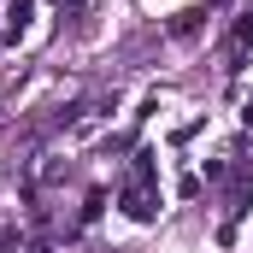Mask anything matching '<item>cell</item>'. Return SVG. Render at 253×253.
I'll list each match as a JSON object with an SVG mask.
<instances>
[{
  "label": "cell",
  "mask_w": 253,
  "mask_h": 253,
  "mask_svg": "<svg viewBox=\"0 0 253 253\" xmlns=\"http://www.w3.org/2000/svg\"><path fill=\"white\" fill-rule=\"evenodd\" d=\"M118 200H124V212L135 218V224H147V218H153V200H147V189H135V183H124V194H118Z\"/></svg>",
  "instance_id": "cell-1"
},
{
  "label": "cell",
  "mask_w": 253,
  "mask_h": 253,
  "mask_svg": "<svg viewBox=\"0 0 253 253\" xmlns=\"http://www.w3.org/2000/svg\"><path fill=\"white\" fill-rule=\"evenodd\" d=\"M30 12H36V0H12V12H6V18H12V24H6V36H12V42L30 30Z\"/></svg>",
  "instance_id": "cell-2"
},
{
  "label": "cell",
  "mask_w": 253,
  "mask_h": 253,
  "mask_svg": "<svg viewBox=\"0 0 253 253\" xmlns=\"http://www.w3.org/2000/svg\"><path fill=\"white\" fill-rule=\"evenodd\" d=\"M194 30H200V12H183V18L171 24V36H194Z\"/></svg>",
  "instance_id": "cell-3"
},
{
  "label": "cell",
  "mask_w": 253,
  "mask_h": 253,
  "mask_svg": "<svg viewBox=\"0 0 253 253\" xmlns=\"http://www.w3.org/2000/svg\"><path fill=\"white\" fill-rule=\"evenodd\" d=\"M236 42H242V47H253V12L242 18V24H236Z\"/></svg>",
  "instance_id": "cell-4"
}]
</instances>
